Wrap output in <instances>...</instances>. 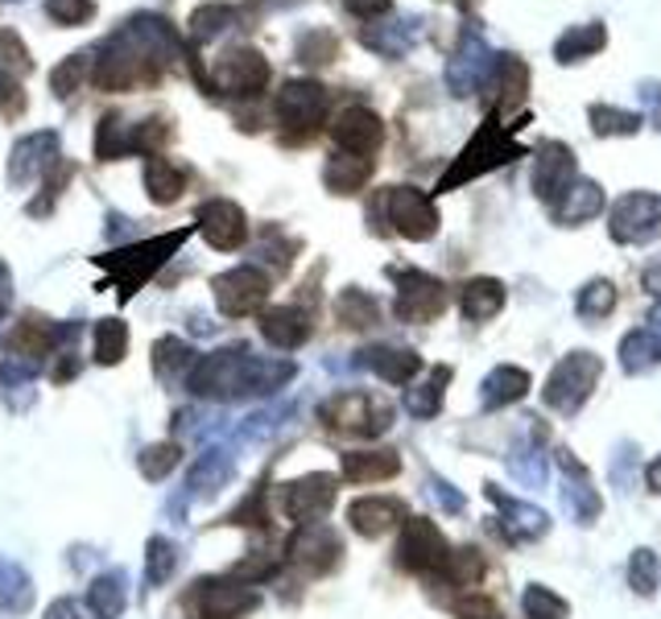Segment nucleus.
<instances>
[{"label":"nucleus","mask_w":661,"mask_h":619,"mask_svg":"<svg viewBox=\"0 0 661 619\" xmlns=\"http://www.w3.org/2000/svg\"><path fill=\"white\" fill-rule=\"evenodd\" d=\"M269 87V62L256 50H232L223 54L216 75H207V92H228V95H261Z\"/></svg>","instance_id":"7"},{"label":"nucleus","mask_w":661,"mask_h":619,"mask_svg":"<svg viewBox=\"0 0 661 619\" xmlns=\"http://www.w3.org/2000/svg\"><path fill=\"white\" fill-rule=\"evenodd\" d=\"M484 492H489V500L501 508V525L508 542H534V537H542V533L550 528V516H546V512L517 500V495H504L496 483H489Z\"/></svg>","instance_id":"15"},{"label":"nucleus","mask_w":661,"mask_h":619,"mask_svg":"<svg viewBox=\"0 0 661 619\" xmlns=\"http://www.w3.org/2000/svg\"><path fill=\"white\" fill-rule=\"evenodd\" d=\"M83 75H87V59H63L59 66H54V75H50V87H54V95H75L80 92V83H83Z\"/></svg>","instance_id":"35"},{"label":"nucleus","mask_w":661,"mask_h":619,"mask_svg":"<svg viewBox=\"0 0 661 619\" xmlns=\"http://www.w3.org/2000/svg\"><path fill=\"white\" fill-rule=\"evenodd\" d=\"M397 471H401V459L394 450H352V454H344V480L352 483L394 480Z\"/></svg>","instance_id":"19"},{"label":"nucleus","mask_w":661,"mask_h":619,"mask_svg":"<svg viewBox=\"0 0 661 619\" xmlns=\"http://www.w3.org/2000/svg\"><path fill=\"white\" fill-rule=\"evenodd\" d=\"M646 483H649V492H661V454L649 463V471H646Z\"/></svg>","instance_id":"48"},{"label":"nucleus","mask_w":661,"mask_h":619,"mask_svg":"<svg viewBox=\"0 0 661 619\" xmlns=\"http://www.w3.org/2000/svg\"><path fill=\"white\" fill-rule=\"evenodd\" d=\"M46 13L59 25H87L95 17V4L92 0H46Z\"/></svg>","instance_id":"37"},{"label":"nucleus","mask_w":661,"mask_h":619,"mask_svg":"<svg viewBox=\"0 0 661 619\" xmlns=\"http://www.w3.org/2000/svg\"><path fill=\"white\" fill-rule=\"evenodd\" d=\"M273 116L282 124V133L290 140H306L315 137V128L327 116V87L315 83V78H294L285 83L277 99H273Z\"/></svg>","instance_id":"2"},{"label":"nucleus","mask_w":661,"mask_h":619,"mask_svg":"<svg viewBox=\"0 0 661 619\" xmlns=\"http://www.w3.org/2000/svg\"><path fill=\"white\" fill-rule=\"evenodd\" d=\"M604 207V195H599V186L596 182H575L558 199V219L563 223H579V219H591Z\"/></svg>","instance_id":"27"},{"label":"nucleus","mask_w":661,"mask_h":619,"mask_svg":"<svg viewBox=\"0 0 661 619\" xmlns=\"http://www.w3.org/2000/svg\"><path fill=\"white\" fill-rule=\"evenodd\" d=\"M344 9L352 17H380L394 9V0H344Z\"/></svg>","instance_id":"46"},{"label":"nucleus","mask_w":661,"mask_h":619,"mask_svg":"<svg viewBox=\"0 0 661 619\" xmlns=\"http://www.w3.org/2000/svg\"><path fill=\"white\" fill-rule=\"evenodd\" d=\"M318 418L327 421L330 430L352 433V438H377L394 426V405L373 392H339L318 409Z\"/></svg>","instance_id":"1"},{"label":"nucleus","mask_w":661,"mask_h":619,"mask_svg":"<svg viewBox=\"0 0 661 619\" xmlns=\"http://www.w3.org/2000/svg\"><path fill=\"white\" fill-rule=\"evenodd\" d=\"M521 611H525V619H567L570 616L567 599H558L550 587H525V595H521Z\"/></svg>","instance_id":"30"},{"label":"nucleus","mask_w":661,"mask_h":619,"mask_svg":"<svg viewBox=\"0 0 661 619\" xmlns=\"http://www.w3.org/2000/svg\"><path fill=\"white\" fill-rule=\"evenodd\" d=\"M327 186L335 195H356L368 178H373V157H356V154H335L327 161Z\"/></svg>","instance_id":"22"},{"label":"nucleus","mask_w":661,"mask_h":619,"mask_svg":"<svg viewBox=\"0 0 661 619\" xmlns=\"http://www.w3.org/2000/svg\"><path fill=\"white\" fill-rule=\"evenodd\" d=\"M504 306V285L492 277H475L468 281V290H463V314L472 318V323H484L492 314H501Z\"/></svg>","instance_id":"24"},{"label":"nucleus","mask_w":661,"mask_h":619,"mask_svg":"<svg viewBox=\"0 0 661 619\" xmlns=\"http://www.w3.org/2000/svg\"><path fill=\"white\" fill-rule=\"evenodd\" d=\"M616 306V290L608 281H591L587 290L579 294V314L583 318H604L608 310Z\"/></svg>","instance_id":"34"},{"label":"nucleus","mask_w":661,"mask_h":619,"mask_svg":"<svg viewBox=\"0 0 661 619\" xmlns=\"http://www.w3.org/2000/svg\"><path fill=\"white\" fill-rule=\"evenodd\" d=\"M330 54H335V38L330 33L302 42V62H330Z\"/></svg>","instance_id":"45"},{"label":"nucleus","mask_w":661,"mask_h":619,"mask_svg":"<svg viewBox=\"0 0 661 619\" xmlns=\"http://www.w3.org/2000/svg\"><path fill=\"white\" fill-rule=\"evenodd\" d=\"M290 557L298 562V566H306L311 574H327L335 562H339V554H344V542H339V533L327 525H318V521H311V525H302L294 537H290Z\"/></svg>","instance_id":"12"},{"label":"nucleus","mask_w":661,"mask_h":619,"mask_svg":"<svg viewBox=\"0 0 661 619\" xmlns=\"http://www.w3.org/2000/svg\"><path fill=\"white\" fill-rule=\"evenodd\" d=\"M25 112V92L21 83L9 75H0V116H21Z\"/></svg>","instance_id":"44"},{"label":"nucleus","mask_w":661,"mask_h":619,"mask_svg":"<svg viewBox=\"0 0 661 619\" xmlns=\"http://www.w3.org/2000/svg\"><path fill=\"white\" fill-rule=\"evenodd\" d=\"M33 71V59L30 50H25V42L17 38L13 30H0V75L9 78H21Z\"/></svg>","instance_id":"32"},{"label":"nucleus","mask_w":661,"mask_h":619,"mask_svg":"<svg viewBox=\"0 0 661 619\" xmlns=\"http://www.w3.org/2000/svg\"><path fill=\"white\" fill-rule=\"evenodd\" d=\"M347 521L360 537H385L394 525L410 521L406 516V504L401 500H385V495H364V500H352L347 508Z\"/></svg>","instance_id":"16"},{"label":"nucleus","mask_w":661,"mask_h":619,"mask_svg":"<svg viewBox=\"0 0 661 619\" xmlns=\"http://www.w3.org/2000/svg\"><path fill=\"white\" fill-rule=\"evenodd\" d=\"M591 124H596L599 137H608V133H637V116L629 112H612V108H591Z\"/></svg>","instance_id":"41"},{"label":"nucleus","mask_w":661,"mask_h":619,"mask_svg":"<svg viewBox=\"0 0 661 619\" xmlns=\"http://www.w3.org/2000/svg\"><path fill=\"white\" fill-rule=\"evenodd\" d=\"M145 190H149V199L166 207V202L182 199V190H187V174L174 170V161L166 157H149L145 161Z\"/></svg>","instance_id":"23"},{"label":"nucleus","mask_w":661,"mask_h":619,"mask_svg":"<svg viewBox=\"0 0 661 619\" xmlns=\"http://www.w3.org/2000/svg\"><path fill=\"white\" fill-rule=\"evenodd\" d=\"M50 339H54V335H50V326H42L38 318H25V323L17 326L13 335L4 339V347L17 352V356H46Z\"/></svg>","instance_id":"31"},{"label":"nucleus","mask_w":661,"mask_h":619,"mask_svg":"<svg viewBox=\"0 0 661 619\" xmlns=\"http://www.w3.org/2000/svg\"><path fill=\"white\" fill-rule=\"evenodd\" d=\"M261 335H265L273 347L294 352V347H302V343L311 339V318H306L298 306H273L265 310V318H261Z\"/></svg>","instance_id":"18"},{"label":"nucleus","mask_w":661,"mask_h":619,"mask_svg":"<svg viewBox=\"0 0 661 619\" xmlns=\"http://www.w3.org/2000/svg\"><path fill=\"white\" fill-rule=\"evenodd\" d=\"M397 562L413 574H439L447 570V562H451V542L442 537V528L434 521H426V516H413L406 521L401 528V545H397Z\"/></svg>","instance_id":"5"},{"label":"nucleus","mask_w":661,"mask_h":619,"mask_svg":"<svg viewBox=\"0 0 661 619\" xmlns=\"http://www.w3.org/2000/svg\"><path fill=\"white\" fill-rule=\"evenodd\" d=\"M599 371H604L599 356H591V352H575V356H567L550 371V380H546V392H542V397H546V405L558 409V413H575V409L591 397Z\"/></svg>","instance_id":"4"},{"label":"nucleus","mask_w":661,"mask_h":619,"mask_svg":"<svg viewBox=\"0 0 661 619\" xmlns=\"http://www.w3.org/2000/svg\"><path fill=\"white\" fill-rule=\"evenodd\" d=\"M397 277V318H406V323H430V318H439L442 310H447V290H442L434 277H426V273H413V269H394Z\"/></svg>","instance_id":"9"},{"label":"nucleus","mask_w":661,"mask_h":619,"mask_svg":"<svg viewBox=\"0 0 661 619\" xmlns=\"http://www.w3.org/2000/svg\"><path fill=\"white\" fill-rule=\"evenodd\" d=\"M525 388H529V371L513 368V364H501V368L489 371V380H484V409H504V405L521 401Z\"/></svg>","instance_id":"21"},{"label":"nucleus","mask_w":661,"mask_h":619,"mask_svg":"<svg viewBox=\"0 0 661 619\" xmlns=\"http://www.w3.org/2000/svg\"><path fill=\"white\" fill-rule=\"evenodd\" d=\"M335 504V475H306L282 487V512L298 525H311Z\"/></svg>","instance_id":"13"},{"label":"nucleus","mask_w":661,"mask_h":619,"mask_svg":"<svg viewBox=\"0 0 661 619\" xmlns=\"http://www.w3.org/2000/svg\"><path fill=\"white\" fill-rule=\"evenodd\" d=\"M455 616L459 619H501V616H496V604H492V599H484L480 590L459 595V599H455Z\"/></svg>","instance_id":"43"},{"label":"nucleus","mask_w":661,"mask_h":619,"mask_svg":"<svg viewBox=\"0 0 661 619\" xmlns=\"http://www.w3.org/2000/svg\"><path fill=\"white\" fill-rule=\"evenodd\" d=\"M364 364L377 371L380 380H389V385H410L413 371L422 368L418 352H410V347H368Z\"/></svg>","instance_id":"20"},{"label":"nucleus","mask_w":661,"mask_h":619,"mask_svg":"<svg viewBox=\"0 0 661 619\" xmlns=\"http://www.w3.org/2000/svg\"><path fill=\"white\" fill-rule=\"evenodd\" d=\"M178 454H182V450L170 447V442H161V447H149L141 454V475H145V480H161V475H166L170 466H178Z\"/></svg>","instance_id":"38"},{"label":"nucleus","mask_w":661,"mask_h":619,"mask_svg":"<svg viewBox=\"0 0 661 619\" xmlns=\"http://www.w3.org/2000/svg\"><path fill=\"white\" fill-rule=\"evenodd\" d=\"M330 137L344 154L373 157L380 149V140H385V124L373 108H344L330 124Z\"/></svg>","instance_id":"11"},{"label":"nucleus","mask_w":661,"mask_h":619,"mask_svg":"<svg viewBox=\"0 0 661 619\" xmlns=\"http://www.w3.org/2000/svg\"><path fill=\"white\" fill-rule=\"evenodd\" d=\"M604 46V30H599V25H591V30L583 33V30H575V33H567V38H563V46H558V59L563 62H575V54H591V50H599Z\"/></svg>","instance_id":"40"},{"label":"nucleus","mask_w":661,"mask_h":619,"mask_svg":"<svg viewBox=\"0 0 661 619\" xmlns=\"http://www.w3.org/2000/svg\"><path fill=\"white\" fill-rule=\"evenodd\" d=\"M658 578H661V562L653 549H637L632 554V566H629V583L637 595H653L658 590Z\"/></svg>","instance_id":"33"},{"label":"nucleus","mask_w":661,"mask_h":619,"mask_svg":"<svg viewBox=\"0 0 661 619\" xmlns=\"http://www.w3.org/2000/svg\"><path fill=\"white\" fill-rule=\"evenodd\" d=\"M563 500H567V508L575 512L579 521H596L599 508H604V504H599V495L587 487V480H570L567 492H563Z\"/></svg>","instance_id":"36"},{"label":"nucleus","mask_w":661,"mask_h":619,"mask_svg":"<svg viewBox=\"0 0 661 619\" xmlns=\"http://www.w3.org/2000/svg\"><path fill=\"white\" fill-rule=\"evenodd\" d=\"M447 380H451V368L442 364V368L430 371V380L426 385H413L410 397H406V409H410L413 418H434L442 409V392H447Z\"/></svg>","instance_id":"26"},{"label":"nucleus","mask_w":661,"mask_h":619,"mask_svg":"<svg viewBox=\"0 0 661 619\" xmlns=\"http://www.w3.org/2000/svg\"><path fill=\"white\" fill-rule=\"evenodd\" d=\"M385 216L394 223V232L406 235V240H430V235L439 232L434 202L426 199V195H418L413 186H394L385 195Z\"/></svg>","instance_id":"8"},{"label":"nucleus","mask_w":661,"mask_h":619,"mask_svg":"<svg viewBox=\"0 0 661 619\" xmlns=\"http://www.w3.org/2000/svg\"><path fill=\"white\" fill-rule=\"evenodd\" d=\"M612 235L620 244H646L661 235V195H629L616 202Z\"/></svg>","instance_id":"10"},{"label":"nucleus","mask_w":661,"mask_h":619,"mask_svg":"<svg viewBox=\"0 0 661 619\" xmlns=\"http://www.w3.org/2000/svg\"><path fill=\"white\" fill-rule=\"evenodd\" d=\"M211 290H216V306L228 318H249V314H256V310L265 306L269 277L261 269L240 264V269H228V273H220V277L211 281Z\"/></svg>","instance_id":"6"},{"label":"nucleus","mask_w":661,"mask_h":619,"mask_svg":"<svg viewBox=\"0 0 661 619\" xmlns=\"http://www.w3.org/2000/svg\"><path fill=\"white\" fill-rule=\"evenodd\" d=\"M646 290H653V294H661V261H653L646 269Z\"/></svg>","instance_id":"47"},{"label":"nucleus","mask_w":661,"mask_h":619,"mask_svg":"<svg viewBox=\"0 0 661 619\" xmlns=\"http://www.w3.org/2000/svg\"><path fill=\"white\" fill-rule=\"evenodd\" d=\"M145 562H149V583H166V578L174 574V545L161 542V537H154Z\"/></svg>","instance_id":"42"},{"label":"nucleus","mask_w":661,"mask_h":619,"mask_svg":"<svg viewBox=\"0 0 661 619\" xmlns=\"http://www.w3.org/2000/svg\"><path fill=\"white\" fill-rule=\"evenodd\" d=\"M128 352V326L120 318H104L95 326V359L99 364H120Z\"/></svg>","instance_id":"29"},{"label":"nucleus","mask_w":661,"mask_h":619,"mask_svg":"<svg viewBox=\"0 0 661 619\" xmlns=\"http://www.w3.org/2000/svg\"><path fill=\"white\" fill-rule=\"evenodd\" d=\"M335 314H339L344 326L364 331V326H373L380 318V306H377V297H368L364 290H344V294L335 297Z\"/></svg>","instance_id":"28"},{"label":"nucleus","mask_w":661,"mask_h":619,"mask_svg":"<svg viewBox=\"0 0 661 619\" xmlns=\"http://www.w3.org/2000/svg\"><path fill=\"white\" fill-rule=\"evenodd\" d=\"M653 331H661V306L653 310Z\"/></svg>","instance_id":"50"},{"label":"nucleus","mask_w":661,"mask_h":619,"mask_svg":"<svg viewBox=\"0 0 661 619\" xmlns=\"http://www.w3.org/2000/svg\"><path fill=\"white\" fill-rule=\"evenodd\" d=\"M199 232L211 248H220V252H232V248L244 244V235H249V219L240 211L237 202L228 199H211L199 207Z\"/></svg>","instance_id":"14"},{"label":"nucleus","mask_w":661,"mask_h":619,"mask_svg":"<svg viewBox=\"0 0 661 619\" xmlns=\"http://www.w3.org/2000/svg\"><path fill=\"white\" fill-rule=\"evenodd\" d=\"M534 186L542 199H563L570 186H575V157L563 145H546L542 157H537V170H534Z\"/></svg>","instance_id":"17"},{"label":"nucleus","mask_w":661,"mask_h":619,"mask_svg":"<svg viewBox=\"0 0 661 619\" xmlns=\"http://www.w3.org/2000/svg\"><path fill=\"white\" fill-rule=\"evenodd\" d=\"M620 364H625V371H646L653 364H661L658 331H632L629 339L620 343Z\"/></svg>","instance_id":"25"},{"label":"nucleus","mask_w":661,"mask_h":619,"mask_svg":"<svg viewBox=\"0 0 661 619\" xmlns=\"http://www.w3.org/2000/svg\"><path fill=\"white\" fill-rule=\"evenodd\" d=\"M187 240V232H174V235H158V240H145V244H128L120 252H112V256H99V264L108 269L112 277L120 281V297H128L137 285L154 277L161 269V261L170 256L174 248Z\"/></svg>","instance_id":"3"},{"label":"nucleus","mask_w":661,"mask_h":619,"mask_svg":"<svg viewBox=\"0 0 661 619\" xmlns=\"http://www.w3.org/2000/svg\"><path fill=\"white\" fill-rule=\"evenodd\" d=\"M13 281H9V269H0V314L9 310V297H13V290H9Z\"/></svg>","instance_id":"49"},{"label":"nucleus","mask_w":661,"mask_h":619,"mask_svg":"<svg viewBox=\"0 0 661 619\" xmlns=\"http://www.w3.org/2000/svg\"><path fill=\"white\" fill-rule=\"evenodd\" d=\"M223 21H232V9L228 4H207V9L190 17V33L195 38H216L223 30Z\"/></svg>","instance_id":"39"}]
</instances>
